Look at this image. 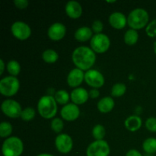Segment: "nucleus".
<instances>
[{
    "label": "nucleus",
    "mask_w": 156,
    "mask_h": 156,
    "mask_svg": "<svg viewBox=\"0 0 156 156\" xmlns=\"http://www.w3.org/2000/svg\"><path fill=\"white\" fill-rule=\"evenodd\" d=\"M72 59L78 69L82 71H88L95 62L96 55L91 48L82 46L75 49L72 55Z\"/></svg>",
    "instance_id": "nucleus-1"
},
{
    "label": "nucleus",
    "mask_w": 156,
    "mask_h": 156,
    "mask_svg": "<svg viewBox=\"0 0 156 156\" xmlns=\"http://www.w3.org/2000/svg\"><path fill=\"white\" fill-rule=\"evenodd\" d=\"M37 111L44 118L51 119L54 117L57 113V104L54 97L50 95L41 97L37 104Z\"/></svg>",
    "instance_id": "nucleus-2"
},
{
    "label": "nucleus",
    "mask_w": 156,
    "mask_h": 156,
    "mask_svg": "<svg viewBox=\"0 0 156 156\" xmlns=\"http://www.w3.org/2000/svg\"><path fill=\"white\" fill-rule=\"evenodd\" d=\"M148 12L143 9H136L129 13L127 18L128 25L133 30H139L146 27L149 21Z\"/></svg>",
    "instance_id": "nucleus-3"
},
{
    "label": "nucleus",
    "mask_w": 156,
    "mask_h": 156,
    "mask_svg": "<svg viewBox=\"0 0 156 156\" xmlns=\"http://www.w3.org/2000/svg\"><path fill=\"white\" fill-rule=\"evenodd\" d=\"M24 150V145L21 139L12 136L6 139L2 144L3 156H20Z\"/></svg>",
    "instance_id": "nucleus-4"
},
{
    "label": "nucleus",
    "mask_w": 156,
    "mask_h": 156,
    "mask_svg": "<svg viewBox=\"0 0 156 156\" xmlns=\"http://www.w3.org/2000/svg\"><path fill=\"white\" fill-rule=\"evenodd\" d=\"M20 82L15 76H6L0 81V93L6 97H12L18 91Z\"/></svg>",
    "instance_id": "nucleus-5"
},
{
    "label": "nucleus",
    "mask_w": 156,
    "mask_h": 156,
    "mask_svg": "<svg viewBox=\"0 0 156 156\" xmlns=\"http://www.w3.org/2000/svg\"><path fill=\"white\" fill-rule=\"evenodd\" d=\"M91 50L98 53H103L108 51L111 46L110 38L105 34H97L94 35L90 42Z\"/></svg>",
    "instance_id": "nucleus-6"
},
{
    "label": "nucleus",
    "mask_w": 156,
    "mask_h": 156,
    "mask_svg": "<svg viewBox=\"0 0 156 156\" xmlns=\"http://www.w3.org/2000/svg\"><path fill=\"white\" fill-rule=\"evenodd\" d=\"M111 149L105 140H95L88 146L86 150L87 156H108Z\"/></svg>",
    "instance_id": "nucleus-7"
},
{
    "label": "nucleus",
    "mask_w": 156,
    "mask_h": 156,
    "mask_svg": "<svg viewBox=\"0 0 156 156\" xmlns=\"http://www.w3.org/2000/svg\"><path fill=\"white\" fill-rule=\"evenodd\" d=\"M1 109L3 114L10 118H18L21 117V114L22 112L20 104L12 99L5 100L2 104Z\"/></svg>",
    "instance_id": "nucleus-8"
},
{
    "label": "nucleus",
    "mask_w": 156,
    "mask_h": 156,
    "mask_svg": "<svg viewBox=\"0 0 156 156\" xmlns=\"http://www.w3.org/2000/svg\"><path fill=\"white\" fill-rule=\"evenodd\" d=\"M12 34L20 41H24L30 37L31 34V29L28 24L23 21H16L11 27Z\"/></svg>",
    "instance_id": "nucleus-9"
},
{
    "label": "nucleus",
    "mask_w": 156,
    "mask_h": 156,
    "mask_svg": "<svg viewBox=\"0 0 156 156\" xmlns=\"http://www.w3.org/2000/svg\"><path fill=\"white\" fill-rule=\"evenodd\" d=\"M85 81L89 86L94 88H99L105 84L103 75L96 69H90L85 73Z\"/></svg>",
    "instance_id": "nucleus-10"
},
{
    "label": "nucleus",
    "mask_w": 156,
    "mask_h": 156,
    "mask_svg": "<svg viewBox=\"0 0 156 156\" xmlns=\"http://www.w3.org/2000/svg\"><path fill=\"white\" fill-rule=\"evenodd\" d=\"M55 146L60 153L67 154L73 149V142L71 137L67 134H59L56 137Z\"/></svg>",
    "instance_id": "nucleus-11"
},
{
    "label": "nucleus",
    "mask_w": 156,
    "mask_h": 156,
    "mask_svg": "<svg viewBox=\"0 0 156 156\" xmlns=\"http://www.w3.org/2000/svg\"><path fill=\"white\" fill-rule=\"evenodd\" d=\"M61 117L67 121H74L79 118L80 115V110L78 105L75 104H68L61 109Z\"/></svg>",
    "instance_id": "nucleus-12"
},
{
    "label": "nucleus",
    "mask_w": 156,
    "mask_h": 156,
    "mask_svg": "<svg viewBox=\"0 0 156 156\" xmlns=\"http://www.w3.org/2000/svg\"><path fill=\"white\" fill-rule=\"evenodd\" d=\"M66 34V28L62 23H54L48 29L47 35L52 41H58L62 40Z\"/></svg>",
    "instance_id": "nucleus-13"
},
{
    "label": "nucleus",
    "mask_w": 156,
    "mask_h": 156,
    "mask_svg": "<svg viewBox=\"0 0 156 156\" xmlns=\"http://www.w3.org/2000/svg\"><path fill=\"white\" fill-rule=\"evenodd\" d=\"M85 80V73L79 69H72L67 76V83L72 88H76L81 85Z\"/></svg>",
    "instance_id": "nucleus-14"
},
{
    "label": "nucleus",
    "mask_w": 156,
    "mask_h": 156,
    "mask_svg": "<svg viewBox=\"0 0 156 156\" xmlns=\"http://www.w3.org/2000/svg\"><path fill=\"white\" fill-rule=\"evenodd\" d=\"M70 98L73 104L76 105H81L85 104L88 101L89 94L85 88H77L72 91Z\"/></svg>",
    "instance_id": "nucleus-15"
},
{
    "label": "nucleus",
    "mask_w": 156,
    "mask_h": 156,
    "mask_svg": "<svg viewBox=\"0 0 156 156\" xmlns=\"http://www.w3.org/2000/svg\"><path fill=\"white\" fill-rule=\"evenodd\" d=\"M109 23L114 28L123 29L127 24V18L121 12H116L111 14L109 17Z\"/></svg>",
    "instance_id": "nucleus-16"
},
{
    "label": "nucleus",
    "mask_w": 156,
    "mask_h": 156,
    "mask_svg": "<svg viewBox=\"0 0 156 156\" xmlns=\"http://www.w3.org/2000/svg\"><path fill=\"white\" fill-rule=\"evenodd\" d=\"M66 13L69 18L77 19L82 14V8L76 1H69L66 5Z\"/></svg>",
    "instance_id": "nucleus-17"
},
{
    "label": "nucleus",
    "mask_w": 156,
    "mask_h": 156,
    "mask_svg": "<svg viewBox=\"0 0 156 156\" xmlns=\"http://www.w3.org/2000/svg\"><path fill=\"white\" fill-rule=\"evenodd\" d=\"M142 119L140 117L136 115L129 116L126 119L124 122L125 127L130 132H135L139 130L142 126Z\"/></svg>",
    "instance_id": "nucleus-18"
},
{
    "label": "nucleus",
    "mask_w": 156,
    "mask_h": 156,
    "mask_svg": "<svg viewBox=\"0 0 156 156\" xmlns=\"http://www.w3.org/2000/svg\"><path fill=\"white\" fill-rule=\"evenodd\" d=\"M114 108V101L112 98L105 97L98 103V109L100 112L107 114L111 112Z\"/></svg>",
    "instance_id": "nucleus-19"
},
{
    "label": "nucleus",
    "mask_w": 156,
    "mask_h": 156,
    "mask_svg": "<svg viewBox=\"0 0 156 156\" xmlns=\"http://www.w3.org/2000/svg\"><path fill=\"white\" fill-rule=\"evenodd\" d=\"M92 30L88 27H79L75 32V38L80 42H85L93 37Z\"/></svg>",
    "instance_id": "nucleus-20"
},
{
    "label": "nucleus",
    "mask_w": 156,
    "mask_h": 156,
    "mask_svg": "<svg viewBox=\"0 0 156 156\" xmlns=\"http://www.w3.org/2000/svg\"><path fill=\"white\" fill-rule=\"evenodd\" d=\"M139 39V34L137 31L133 29H129L124 34V42L129 46L134 45L137 43Z\"/></svg>",
    "instance_id": "nucleus-21"
},
{
    "label": "nucleus",
    "mask_w": 156,
    "mask_h": 156,
    "mask_svg": "<svg viewBox=\"0 0 156 156\" xmlns=\"http://www.w3.org/2000/svg\"><path fill=\"white\" fill-rule=\"evenodd\" d=\"M42 58L44 62L47 63H54L57 61L59 55L55 50L48 49L42 53Z\"/></svg>",
    "instance_id": "nucleus-22"
},
{
    "label": "nucleus",
    "mask_w": 156,
    "mask_h": 156,
    "mask_svg": "<svg viewBox=\"0 0 156 156\" xmlns=\"http://www.w3.org/2000/svg\"><path fill=\"white\" fill-rule=\"evenodd\" d=\"M143 150L149 154H153L156 152V139L148 138L143 143Z\"/></svg>",
    "instance_id": "nucleus-23"
},
{
    "label": "nucleus",
    "mask_w": 156,
    "mask_h": 156,
    "mask_svg": "<svg viewBox=\"0 0 156 156\" xmlns=\"http://www.w3.org/2000/svg\"><path fill=\"white\" fill-rule=\"evenodd\" d=\"M54 98L56 103L62 105H68L67 103L69 101V95L65 90H59L55 93Z\"/></svg>",
    "instance_id": "nucleus-24"
},
{
    "label": "nucleus",
    "mask_w": 156,
    "mask_h": 156,
    "mask_svg": "<svg viewBox=\"0 0 156 156\" xmlns=\"http://www.w3.org/2000/svg\"><path fill=\"white\" fill-rule=\"evenodd\" d=\"M126 91V85L123 83H117L113 85L111 88V95L113 97L119 98L123 96Z\"/></svg>",
    "instance_id": "nucleus-25"
},
{
    "label": "nucleus",
    "mask_w": 156,
    "mask_h": 156,
    "mask_svg": "<svg viewBox=\"0 0 156 156\" xmlns=\"http://www.w3.org/2000/svg\"><path fill=\"white\" fill-rule=\"evenodd\" d=\"M7 70L12 76H17L21 71L20 64L16 60H10L7 63Z\"/></svg>",
    "instance_id": "nucleus-26"
},
{
    "label": "nucleus",
    "mask_w": 156,
    "mask_h": 156,
    "mask_svg": "<svg viewBox=\"0 0 156 156\" xmlns=\"http://www.w3.org/2000/svg\"><path fill=\"white\" fill-rule=\"evenodd\" d=\"M105 128L102 125L97 124L93 127L92 136L96 140H103L104 137L105 136Z\"/></svg>",
    "instance_id": "nucleus-27"
},
{
    "label": "nucleus",
    "mask_w": 156,
    "mask_h": 156,
    "mask_svg": "<svg viewBox=\"0 0 156 156\" xmlns=\"http://www.w3.org/2000/svg\"><path fill=\"white\" fill-rule=\"evenodd\" d=\"M12 133V125L9 122H2L0 124V136L5 138L9 136Z\"/></svg>",
    "instance_id": "nucleus-28"
},
{
    "label": "nucleus",
    "mask_w": 156,
    "mask_h": 156,
    "mask_svg": "<svg viewBox=\"0 0 156 156\" xmlns=\"http://www.w3.org/2000/svg\"><path fill=\"white\" fill-rule=\"evenodd\" d=\"M35 110L32 108H27L24 110H22V112L21 114V118L24 121H30L33 120L35 117Z\"/></svg>",
    "instance_id": "nucleus-29"
},
{
    "label": "nucleus",
    "mask_w": 156,
    "mask_h": 156,
    "mask_svg": "<svg viewBox=\"0 0 156 156\" xmlns=\"http://www.w3.org/2000/svg\"><path fill=\"white\" fill-rule=\"evenodd\" d=\"M64 124L60 118H54L51 122V129L56 133H59L62 130Z\"/></svg>",
    "instance_id": "nucleus-30"
},
{
    "label": "nucleus",
    "mask_w": 156,
    "mask_h": 156,
    "mask_svg": "<svg viewBox=\"0 0 156 156\" xmlns=\"http://www.w3.org/2000/svg\"><path fill=\"white\" fill-rule=\"evenodd\" d=\"M146 33L149 37H156V19L151 21L146 26Z\"/></svg>",
    "instance_id": "nucleus-31"
},
{
    "label": "nucleus",
    "mask_w": 156,
    "mask_h": 156,
    "mask_svg": "<svg viewBox=\"0 0 156 156\" xmlns=\"http://www.w3.org/2000/svg\"><path fill=\"white\" fill-rule=\"evenodd\" d=\"M146 127L148 130L151 132H156V118L155 117H149L146 122Z\"/></svg>",
    "instance_id": "nucleus-32"
},
{
    "label": "nucleus",
    "mask_w": 156,
    "mask_h": 156,
    "mask_svg": "<svg viewBox=\"0 0 156 156\" xmlns=\"http://www.w3.org/2000/svg\"><path fill=\"white\" fill-rule=\"evenodd\" d=\"M91 28H92L93 31H94V33H96V34H101V32L103 30L104 24L101 21L96 20V21H94V22H93Z\"/></svg>",
    "instance_id": "nucleus-33"
},
{
    "label": "nucleus",
    "mask_w": 156,
    "mask_h": 156,
    "mask_svg": "<svg viewBox=\"0 0 156 156\" xmlns=\"http://www.w3.org/2000/svg\"><path fill=\"white\" fill-rule=\"evenodd\" d=\"M14 4L15 5L18 9H24L28 6L29 2L27 0H15Z\"/></svg>",
    "instance_id": "nucleus-34"
},
{
    "label": "nucleus",
    "mask_w": 156,
    "mask_h": 156,
    "mask_svg": "<svg viewBox=\"0 0 156 156\" xmlns=\"http://www.w3.org/2000/svg\"><path fill=\"white\" fill-rule=\"evenodd\" d=\"M88 94H89V97L91 98H93V99L97 98H98L99 95H100V93H99L98 90L96 89V88L91 89V91L88 92Z\"/></svg>",
    "instance_id": "nucleus-35"
},
{
    "label": "nucleus",
    "mask_w": 156,
    "mask_h": 156,
    "mask_svg": "<svg viewBox=\"0 0 156 156\" xmlns=\"http://www.w3.org/2000/svg\"><path fill=\"white\" fill-rule=\"evenodd\" d=\"M126 156H143L142 154L140 153L139 151L136 150V149H130L126 152Z\"/></svg>",
    "instance_id": "nucleus-36"
},
{
    "label": "nucleus",
    "mask_w": 156,
    "mask_h": 156,
    "mask_svg": "<svg viewBox=\"0 0 156 156\" xmlns=\"http://www.w3.org/2000/svg\"><path fill=\"white\" fill-rule=\"evenodd\" d=\"M5 69V63L2 59H0V75L3 74V72Z\"/></svg>",
    "instance_id": "nucleus-37"
},
{
    "label": "nucleus",
    "mask_w": 156,
    "mask_h": 156,
    "mask_svg": "<svg viewBox=\"0 0 156 156\" xmlns=\"http://www.w3.org/2000/svg\"><path fill=\"white\" fill-rule=\"evenodd\" d=\"M37 156H53V155H50V154H47V153H43V154H40Z\"/></svg>",
    "instance_id": "nucleus-38"
},
{
    "label": "nucleus",
    "mask_w": 156,
    "mask_h": 156,
    "mask_svg": "<svg viewBox=\"0 0 156 156\" xmlns=\"http://www.w3.org/2000/svg\"><path fill=\"white\" fill-rule=\"evenodd\" d=\"M154 52H155V53L156 54V41L155 43H154Z\"/></svg>",
    "instance_id": "nucleus-39"
},
{
    "label": "nucleus",
    "mask_w": 156,
    "mask_h": 156,
    "mask_svg": "<svg viewBox=\"0 0 156 156\" xmlns=\"http://www.w3.org/2000/svg\"><path fill=\"white\" fill-rule=\"evenodd\" d=\"M108 2V3H114V2H116V1H108V2Z\"/></svg>",
    "instance_id": "nucleus-40"
}]
</instances>
